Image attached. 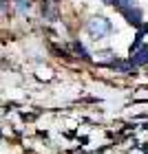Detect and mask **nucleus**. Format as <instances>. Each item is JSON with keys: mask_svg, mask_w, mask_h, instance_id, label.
Returning <instances> with one entry per match:
<instances>
[{"mask_svg": "<svg viewBox=\"0 0 148 154\" xmlns=\"http://www.w3.org/2000/svg\"><path fill=\"white\" fill-rule=\"evenodd\" d=\"M130 64L133 66H144V64H148V48H139V51L130 57Z\"/></svg>", "mask_w": 148, "mask_h": 154, "instance_id": "obj_3", "label": "nucleus"}, {"mask_svg": "<svg viewBox=\"0 0 148 154\" xmlns=\"http://www.w3.org/2000/svg\"><path fill=\"white\" fill-rule=\"evenodd\" d=\"M18 9L24 13L27 9H29V0H18Z\"/></svg>", "mask_w": 148, "mask_h": 154, "instance_id": "obj_5", "label": "nucleus"}, {"mask_svg": "<svg viewBox=\"0 0 148 154\" xmlns=\"http://www.w3.org/2000/svg\"><path fill=\"white\" fill-rule=\"evenodd\" d=\"M86 29H88V33H91V38H95V40H104L106 35H111L113 24L108 22L106 18H93V20H88Z\"/></svg>", "mask_w": 148, "mask_h": 154, "instance_id": "obj_1", "label": "nucleus"}, {"mask_svg": "<svg viewBox=\"0 0 148 154\" xmlns=\"http://www.w3.org/2000/svg\"><path fill=\"white\" fill-rule=\"evenodd\" d=\"M126 20H128L130 24H142V11H139V7H135V9H124L122 11Z\"/></svg>", "mask_w": 148, "mask_h": 154, "instance_id": "obj_2", "label": "nucleus"}, {"mask_svg": "<svg viewBox=\"0 0 148 154\" xmlns=\"http://www.w3.org/2000/svg\"><path fill=\"white\" fill-rule=\"evenodd\" d=\"M75 51H77V53H80V57H84V60H86V57H88V53H86V48H84V46L80 44V42H75Z\"/></svg>", "mask_w": 148, "mask_h": 154, "instance_id": "obj_4", "label": "nucleus"}]
</instances>
